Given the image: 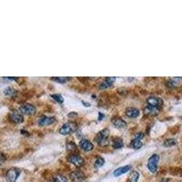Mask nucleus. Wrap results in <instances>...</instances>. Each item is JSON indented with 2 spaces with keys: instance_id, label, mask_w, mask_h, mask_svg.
I'll return each mask as SVG.
<instances>
[{
  "instance_id": "1",
  "label": "nucleus",
  "mask_w": 182,
  "mask_h": 182,
  "mask_svg": "<svg viewBox=\"0 0 182 182\" xmlns=\"http://www.w3.org/2000/svg\"><path fill=\"white\" fill-rule=\"evenodd\" d=\"M108 136H109V129H104L99 133H98V135L95 138V141L99 145L105 147L108 144Z\"/></svg>"
},
{
  "instance_id": "2",
  "label": "nucleus",
  "mask_w": 182,
  "mask_h": 182,
  "mask_svg": "<svg viewBox=\"0 0 182 182\" xmlns=\"http://www.w3.org/2000/svg\"><path fill=\"white\" fill-rule=\"evenodd\" d=\"M77 129V126L76 123H74V122H68V123L64 124L61 128H60L59 133L61 134V135L67 136V135H69V134L73 133L74 131H76Z\"/></svg>"
},
{
  "instance_id": "3",
  "label": "nucleus",
  "mask_w": 182,
  "mask_h": 182,
  "mask_svg": "<svg viewBox=\"0 0 182 182\" xmlns=\"http://www.w3.org/2000/svg\"><path fill=\"white\" fill-rule=\"evenodd\" d=\"M159 161V156L157 155V154H154V155H152V156L149 158L147 166V168H148V170L150 172L155 173L157 171Z\"/></svg>"
},
{
  "instance_id": "4",
  "label": "nucleus",
  "mask_w": 182,
  "mask_h": 182,
  "mask_svg": "<svg viewBox=\"0 0 182 182\" xmlns=\"http://www.w3.org/2000/svg\"><path fill=\"white\" fill-rule=\"evenodd\" d=\"M21 171L19 168H9L6 174V178H7V181L8 182H16L17 177H19Z\"/></svg>"
},
{
  "instance_id": "5",
  "label": "nucleus",
  "mask_w": 182,
  "mask_h": 182,
  "mask_svg": "<svg viewBox=\"0 0 182 182\" xmlns=\"http://www.w3.org/2000/svg\"><path fill=\"white\" fill-rule=\"evenodd\" d=\"M147 103L149 107L159 108L163 105V100L157 97H149L147 99Z\"/></svg>"
},
{
  "instance_id": "6",
  "label": "nucleus",
  "mask_w": 182,
  "mask_h": 182,
  "mask_svg": "<svg viewBox=\"0 0 182 182\" xmlns=\"http://www.w3.org/2000/svg\"><path fill=\"white\" fill-rule=\"evenodd\" d=\"M36 107L31 104H25L19 108V111L21 112V114L25 115H33L36 113Z\"/></svg>"
},
{
  "instance_id": "7",
  "label": "nucleus",
  "mask_w": 182,
  "mask_h": 182,
  "mask_svg": "<svg viewBox=\"0 0 182 182\" xmlns=\"http://www.w3.org/2000/svg\"><path fill=\"white\" fill-rule=\"evenodd\" d=\"M68 160L70 162V163H72V164H74L76 167H77V168H79V167H82L83 165H84V159L82 158V157H80L79 155H71V156H69L68 157Z\"/></svg>"
},
{
  "instance_id": "8",
  "label": "nucleus",
  "mask_w": 182,
  "mask_h": 182,
  "mask_svg": "<svg viewBox=\"0 0 182 182\" xmlns=\"http://www.w3.org/2000/svg\"><path fill=\"white\" fill-rule=\"evenodd\" d=\"M56 122V118L53 117H46L43 116L38 119V125L39 126H49Z\"/></svg>"
},
{
  "instance_id": "9",
  "label": "nucleus",
  "mask_w": 182,
  "mask_h": 182,
  "mask_svg": "<svg viewBox=\"0 0 182 182\" xmlns=\"http://www.w3.org/2000/svg\"><path fill=\"white\" fill-rule=\"evenodd\" d=\"M9 119L12 121L13 123L19 124V123H22L24 121V117H23V115L21 113L13 111V112H11L9 114Z\"/></svg>"
},
{
  "instance_id": "10",
  "label": "nucleus",
  "mask_w": 182,
  "mask_h": 182,
  "mask_svg": "<svg viewBox=\"0 0 182 182\" xmlns=\"http://www.w3.org/2000/svg\"><path fill=\"white\" fill-rule=\"evenodd\" d=\"M72 182H86V177L80 171H73L70 175Z\"/></svg>"
},
{
  "instance_id": "11",
  "label": "nucleus",
  "mask_w": 182,
  "mask_h": 182,
  "mask_svg": "<svg viewBox=\"0 0 182 182\" xmlns=\"http://www.w3.org/2000/svg\"><path fill=\"white\" fill-rule=\"evenodd\" d=\"M111 122L117 129H125L127 127V122L120 117H113Z\"/></svg>"
},
{
  "instance_id": "12",
  "label": "nucleus",
  "mask_w": 182,
  "mask_h": 182,
  "mask_svg": "<svg viewBox=\"0 0 182 182\" xmlns=\"http://www.w3.org/2000/svg\"><path fill=\"white\" fill-rule=\"evenodd\" d=\"M79 147L85 151H91L94 148V145L87 139H81L79 142Z\"/></svg>"
},
{
  "instance_id": "13",
  "label": "nucleus",
  "mask_w": 182,
  "mask_h": 182,
  "mask_svg": "<svg viewBox=\"0 0 182 182\" xmlns=\"http://www.w3.org/2000/svg\"><path fill=\"white\" fill-rule=\"evenodd\" d=\"M130 169H131V166H130V165L123 166V167H121V168H117V169L113 172V175H114V177H118V176H121V175H123V174L127 173V172H128L129 170H130Z\"/></svg>"
},
{
  "instance_id": "14",
  "label": "nucleus",
  "mask_w": 182,
  "mask_h": 182,
  "mask_svg": "<svg viewBox=\"0 0 182 182\" xmlns=\"http://www.w3.org/2000/svg\"><path fill=\"white\" fill-rule=\"evenodd\" d=\"M125 114L127 117H129L130 118H135L139 116V110L136 108H129L126 109Z\"/></svg>"
},
{
  "instance_id": "15",
  "label": "nucleus",
  "mask_w": 182,
  "mask_h": 182,
  "mask_svg": "<svg viewBox=\"0 0 182 182\" xmlns=\"http://www.w3.org/2000/svg\"><path fill=\"white\" fill-rule=\"evenodd\" d=\"M124 146V143H123V140L119 138H116L113 139V147L116 148V149H118V148H121Z\"/></svg>"
},
{
  "instance_id": "16",
  "label": "nucleus",
  "mask_w": 182,
  "mask_h": 182,
  "mask_svg": "<svg viewBox=\"0 0 182 182\" xmlns=\"http://www.w3.org/2000/svg\"><path fill=\"white\" fill-rule=\"evenodd\" d=\"M181 81H182V77H174V78L168 80V83H167V85L168 86H170V87H173V86H177Z\"/></svg>"
},
{
  "instance_id": "17",
  "label": "nucleus",
  "mask_w": 182,
  "mask_h": 182,
  "mask_svg": "<svg viewBox=\"0 0 182 182\" xmlns=\"http://www.w3.org/2000/svg\"><path fill=\"white\" fill-rule=\"evenodd\" d=\"M139 178V173L136 170L131 171L129 177V182H138Z\"/></svg>"
},
{
  "instance_id": "18",
  "label": "nucleus",
  "mask_w": 182,
  "mask_h": 182,
  "mask_svg": "<svg viewBox=\"0 0 182 182\" xmlns=\"http://www.w3.org/2000/svg\"><path fill=\"white\" fill-rule=\"evenodd\" d=\"M159 108H152V107H149L147 106L145 109H144V112L146 114H149V115H157L159 113Z\"/></svg>"
},
{
  "instance_id": "19",
  "label": "nucleus",
  "mask_w": 182,
  "mask_h": 182,
  "mask_svg": "<svg viewBox=\"0 0 182 182\" xmlns=\"http://www.w3.org/2000/svg\"><path fill=\"white\" fill-rule=\"evenodd\" d=\"M53 180L54 182H68V178L60 174H56L53 176Z\"/></svg>"
},
{
  "instance_id": "20",
  "label": "nucleus",
  "mask_w": 182,
  "mask_h": 182,
  "mask_svg": "<svg viewBox=\"0 0 182 182\" xmlns=\"http://www.w3.org/2000/svg\"><path fill=\"white\" fill-rule=\"evenodd\" d=\"M143 146V143L141 142V139H138V138H134L132 141H131V147L135 149H138L140 148L141 147Z\"/></svg>"
},
{
  "instance_id": "21",
  "label": "nucleus",
  "mask_w": 182,
  "mask_h": 182,
  "mask_svg": "<svg viewBox=\"0 0 182 182\" xmlns=\"http://www.w3.org/2000/svg\"><path fill=\"white\" fill-rule=\"evenodd\" d=\"M4 94L8 97H13L16 94V90L11 86H8L4 90Z\"/></svg>"
},
{
  "instance_id": "22",
  "label": "nucleus",
  "mask_w": 182,
  "mask_h": 182,
  "mask_svg": "<svg viewBox=\"0 0 182 182\" xmlns=\"http://www.w3.org/2000/svg\"><path fill=\"white\" fill-rule=\"evenodd\" d=\"M105 164V159H103V158H98L97 159H96V161H95V163H94V166L97 168H101V167H103V165Z\"/></svg>"
},
{
  "instance_id": "23",
  "label": "nucleus",
  "mask_w": 182,
  "mask_h": 182,
  "mask_svg": "<svg viewBox=\"0 0 182 182\" xmlns=\"http://www.w3.org/2000/svg\"><path fill=\"white\" fill-rule=\"evenodd\" d=\"M53 81H56V82H58V83H61V84H63V83H66L67 81H68V80H70L71 78L70 77H52L51 78Z\"/></svg>"
},
{
  "instance_id": "24",
  "label": "nucleus",
  "mask_w": 182,
  "mask_h": 182,
  "mask_svg": "<svg viewBox=\"0 0 182 182\" xmlns=\"http://www.w3.org/2000/svg\"><path fill=\"white\" fill-rule=\"evenodd\" d=\"M51 98H53V99H54L56 102H58L59 104H61V103L64 102L63 97H62L61 95H59V94H53V95H51Z\"/></svg>"
},
{
  "instance_id": "25",
  "label": "nucleus",
  "mask_w": 182,
  "mask_h": 182,
  "mask_svg": "<svg viewBox=\"0 0 182 182\" xmlns=\"http://www.w3.org/2000/svg\"><path fill=\"white\" fill-rule=\"evenodd\" d=\"M174 145H176V140L174 138H168V139L165 140V142H164L165 147H172Z\"/></svg>"
},
{
  "instance_id": "26",
  "label": "nucleus",
  "mask_w": 182,
  "mask_h": 182,
  "mask_svg": "<svg viewBox=\"0 0 182 182\" xmlns=\"http://www.w3.org/2000/svg\"><path fill=\"white\" fill-rule=\"evenodd\" d=\"M67 148H68V150H70V151H74V150L77 149V146H76V144H75L74 142L70 141V142H68V143L67 144Z\"/></svg>"
},
{
  "instance_id": "27",
  "label": "nucleus",
  "mask_w": 182,
  "mask_h": 182,
  "mask_svg": "<svg viewBox=\"0 0 182 182\" xmlns=\"http://www.w3.org/2000/svg\"><path fill=\"white\" fill-rule=\"evenodd\" d=\"M115 80H116V77H107V78L105 79V81H106L108 84H109L110 86H112V85L114 84Z\"/></svg>"
},
{
  "instance_id": "28",
  "label": "nucleus",
  "mask_w": 182,
  "mask_h": 182,
  "mask_svg": "<svg viewBox=\"0 0 182 182\" xmlns=\"http://www.w3.org/2000/svg\"><path fill=\"white\" fill-rule=\"evenodd\" d=\"M111 86L109 85V84H108L106 81H104V82H102L101 84H100V86H99V87L101 88V89H103V88H108V87H110Z\"/></svg>"
},
{
  "instance_id": "29",
  "label": "nucleus",
  "mask_w": 182,
  "mask_h": 182,
  "mask_svg": "<svg viewBox=\"0 0 182 182\" xmlns=\"http://www.w3.org/2000/svg\"><path fill=\"white\" fill-rule=\"evenodd\" d=\"M144 137V133L140 132V133H138L135 135V138H138V139H141L142 138Z\"/></svg>"
},
{
  "instance_id": "30",
  "label": "nucleus",
  "mask_w": 182,
  "mask_h": 182,
  "mask_svg": "<svg viewBox=\"0 0 182 182\" xmlns=\"http://www.w3.org/2000/svg\"><path fill=\"white\" fill-rule=\"evenodd\" d=\"M5 159H6V157H5V155H4V154H2L1 152H0V162L4 161Z\"/></svg>"
},
{
  "instance_id": "31",
  "label": "nucleus",
  "mask_w": 182,
  "mask_h": 182,
  "mask_svg": "<svg viewBox=\"0 0 182 182\" xmlns=\"http://www.w3.org/2000/svg\"><path fill=\"white\" fill-rule=\"evenodd\" d=\"M103 117H104V115H103L102 113H99V120H101Z\"/></svg>"
},
{
  "instance_id": "32",
  "label": "nucleus",
  "mask_w": 182,
  "mask_h": 182,
  "mask_svg": "<svg viewBox=\"0 0 182 182\" xmlns=\"http://www.w3.org/2000/svg\"><path fill=\"white\" fill-rule=\"evenodd\" d=\"M82 103H83V105H86V107H89V106H90L89 103H86V102H85V101H82Z\"/></svg>"
}]
</instances>
